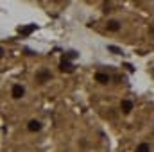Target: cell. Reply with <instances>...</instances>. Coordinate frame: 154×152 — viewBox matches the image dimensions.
Returning <instances> with one entry per match:
<instances>
[{"label":"cell","mask_w":154,"mask_h":152,"mask_svg":"<svg viewBox=\"0 0 154 152\" xmlns=\"http://www.w3.org/2000/svg\"><path fill=\"white\" fill-rule=\"evenodd\" d=\"M11 97H13L14 100H20V99H23V97H25V86H22L20 82L13 84V86H11Z\"/></svg>","instance_id":"6da1fadb"},{"label":"cell","mask_w":154,"mask_h":152,"mask_svg":"<svg viewBox=\"0 0 154 152\" xmlns=\"http://www.w3.org/2000/svg\"><path fill=\"white\" fill-rule=\"evenodd\" d=\"M50 79H52V74L48 70H39L38 74H36V81H38L39 84H43V82H47Z\"/></svg>","instance_id":"7a4b0ae2"},{"label":"cell","mask_w":154,"mask_h":152,"mask_svg":"<svg viewBox=\"0 0 154 152\" xmlns=\"http://www.w3.org/2000/svg\"><path fill=\"white\" fill-rule=\"evenodd\" d=\"M41 122L39 120H36V118H32V120H29V123H27V129L31 131V132H39L41 131Z\"/></svg>","instance_id":"3957f363"},{"label":"cell","mask_w":154,"mask_h":152,"mask_svg":"<svg viewBox=\"0 0 154 152\" xmlns=\"http://www.w3.org/2000/svg\"><path fill=\"white\" fill-rule=\"evenodd\" d=\"M106 29H108L109 32H118V31L122 29V23H120L118 20H109V22L106 23Z\"/></svg>","instance_id":"277c9868"},{"label":"cell","mask_w":154,"mask_h":152,"mask_svg":"<svg viewBox=\"0 0 154 152\" xmlns=\"http://www.w3.org/2000/svg\"><path fill=\"white\" fill-rule=\"evenodd\" d=\"M120 109H122V113L129 114L133 111V102H131V100H122V102H120Z\"/></svg>","instance_id":"5b68a950"},{"label":"cell","mask_w":154,"mask_h":152,"mask_svg":"<svg viewBox=\"0 0 154 152\" xmlns=\"http://www.w3.org/2000/svg\"><path fill=\"white\" fill-rule=\"evenodd\" d=\"M95 81H97V82H100V84H108V82H109V75H108V74L99 72V74H95Z\"/></svg>","instance_id":"8992f818"},{"label":"cell","mask_w":154,"mask_h":152,"mask_svg":"<svg viewBox=\"0 0 154 152\" xmlns=\"http://www.w3.org/2000/svg\"><path fill=\"white\" fill-rule=\"evenodd\" d=\"M134 152H151V145L149 143H140V145H136V149H134Z\"/></svg>","instance_id":"52a82bcc"}]
</instances>
